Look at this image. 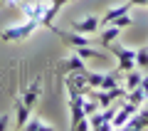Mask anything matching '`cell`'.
I'll return each instance as SVG.
<instances>
[{"label": "cell", "mask_w": 148, "mask_h": 131, "mask_svg": "<svg viewBox=\"0 0 148 131\" xmlns=\"http://www.w3.org/2000/svg\"><path fill=\"white\" fill-rule=\"evenodd\" d=\"M20 12L27 17V20H40L42 27H47V30L54 27V15H57V10H54L52 5H47V3H42V0L20 3Z\"/></svg>", "instance_id": "cell-1"}, {"label": "cell", "mask_w": 148, "mask_h": 131, "mask_svg": "<svg viewBox=\"0 0 148 131\" xmlns=\"http://www.w3.org/2000/svg\"><path fill=\"white\" fill-rule=\"evenodd\" d=\"M40 27H42V22H40V20H27V17H25V22H20V25L5 27V30L0 32V40H5V42H20V40H27V37H30L35 30H40Z\"/></svg>", "instance_id": "cell-2"}, {"label": "cell", "mask_w": 148, "mask_h": 131, "mask_svg": "<svg viewBox=\"0 0 148 131\" xmlns=\"http://www.w3.org/2000/svg\"><path fill=\"white\" fill-rule=\"evenodd\" d=\"M104 47H109V52L116 57L119 72L121 74H126L128 69L136 67V50H128V47H123V45H119V42H109V45H104Z\"/></svg>", "instance_id": "cell-3"}, {"label": "cell", "mask_w": 148, "mask_h": 131, "mask_svg": "<svg viewBox=\"0 0 148 131\" xmlns=\"http://www.w3.org/2000/svg\"><path fill=\"white\" fill-rule=\"evenodd\" d=\"M72 72H86V64H84V59H82L77 52H74L72 57L62 59V62L57 64V77H67V74H72Z\"/></svg>", "instance_id": "cell-4"}, {"label": "cell", "mask_w": 148, "mask_h": 131, "mask_svg": "<svg viewBox=\"0 0 148 131\" xmlns=\"http://www.w3.org/2000/svg\"><path fill=\"white\" fill-rule=\"evenodd\" d=\"M99 27H101V20L96 15H86V17H82V20H72V30L82 32V35H94Z\"/></svg>", "instance_id": "cell-5"}, {"label": "cell", "mask_w": 148, "mask_h": 131, "mask_svg": "<svg viewBox=\"0 0 148 131\" xmlns=\"http://www.w3.org/2000/svg\"><path fill=\"white\" fill-rule=\"evenodd\" d=\"M40 94H42V82H40V77H37L30 87H25V89H22L20 101H22L25 106H30V109H35V104L40 101Z\"/></svg>", "instance_id": "cell-6"}, {"label": "cell", "mask_w": 148, "mask_h": 131, "mask_svg": "<svg viewBox=\"0 0 148 131\" xmlns=\"http://www.w3.org/2000/svg\"><path fill=\"white\" fill-rule=\"evenodd\" d=\"M54 35H59V40H64L69 45V47H86V45H91V40H86V35H82V32H64L59 30V27H52Z\"/></svg>", "instance_id": "cell-7"}, {"label": "cell", "mask_w": 148, "mask_h": 131, "mask_svg": "<svg viewBox=\"0 0 148 131\" xmlns=\"http://www.w3.org/2000/svg\"><path fill=\"white\" fill-rule=\"evenodd\" d=\"M123 129L128 131H141V129H148V109H141L138 106V111L131 116V119L123 124Z\"/></svg>", "instance_id": "cell-8"}, {"label": "cell", "mask_w": 148, "mask_h": 131, "mask_svg": "<svg viewBox=\"0 0 148 131\" xmlns=\"http://www.w3.org/2000/svg\"><path fill=\"white\" fill-rule=\"evenodd\" d=\"M119 35H121V27H116V25H104V30L99 32V42H101V45H109V42L119 40Z\"/></svg>", "instance_id": "cell-9"}, {"label": "cell", "mask_w": 148, "mask_h": 131, "mask_svg": "<svg viewBox=\"0 0 148 131\" xmlns=\"http://www.w3.org/2000/svg\"><path fill=\"white\" fill-rule=\"evenodd\" d=\"M141 79H143V69H138V67L128 69V72H126V92L128 89H136L138 84H141Z\"/></svg>", "instance_id": "cell-10"}, {"label": "cell", "mask_w": 148, "mask_h": 131, "mask_svg": "<svg viewBox=\"0 0 148 131\" xmlns=\"http://www.w3.org/2000/svg\"><path fill=\"white\" fill-rule=\"evenodd\" d=\"M146 99H148V94L143 92L141 84H138L136 89H128V92H126V101H131V104H136V106H141Z\"/></svg>", "instance_id": "cell-11"}, {"label": "cell", "mask_w": 148, "mask_h": 131, "mask_svg": "<svg viewBox=\"0 0 148 131\" xmlns=\"http://www.w3.org/2000/svg\"><path fill=\"white\" fill-rule=\"evenodd\" d=\"M22 129L25 131H54V126L47 124V121H42V119H27Z\"/></svg>", "instance_id": "cell-12"}, {"label": "cell", "mask_w": 148, "mask_h": 131, "mask_svg": "<svg viewBox=\"0 0 148 131\" xmlns=\"http://www.w3.org/2000/svg\"><path fill=\"white\" fill-rule=\"evenodd\" d=\"M30 106H25L22 104L20 99H17V106H15V119H17V129H22V126H25V121L30 119Z\"/></svg>", "instance_id": "cell-13"}, {"label": "cell", "mask_w": 148, "mask_h": 131, "mask_svg": "<svg viewBox=\"0 0 148 131\" xmlns=\"http://www.w3.org/2000/svg\"><path fill=\"white\" fill-rule=\"evenodd\" d=\"M119 69H114V72H104V79H101V87L99 89H114V87H119Z\"/></svg>", "instance_id": "cell-14"}, {"label": "cell", "mask_w": 148, "mask_h": 131, "mask_svg": "<svg viewBox=\"0 0 148 131\" xmlns=\"http://www.w3.org/2000/svg\"><path fill=\"white\" fill-rule=\"evenodd\" d=\"M77 54H79L82 59H89V57H96V59H106V52H99V50H94L91 45H86V47H77Z\"/></svg>", "instance_id": "cell-15"}, {"label": "cell", "mask_w": 148, "mask_h": 131, "mask_svg": "<svg viewBox=\"0 0 148 131\" xmlns=\"http://www.w3.org/2000/svg\"><path fill=\"white\" fill-rule=\"evenodd\" d=\"M136 67L143 69V72H148V47L136 50Z\"/></svg>", "instance_id": "cell-16"}, {"label": "cell", "mask_w": 148, "mask_h": 131, "mask_svg": "<svg viewBox=\"0 0 148 131\" xmlns=\"http://www.w3.org/2000/svg\"><path fill=\"white\" fill-rule=\"evenodd\" d=\"M86 82H89V87H94V89H99L101 87V79H104V74H99V72H91V69H86Z\"/></svg>", "instance_id": "cell-17"}, {"label": "cell", "mask_w": 148, "mask_h": 131, "mask_svg": "<svg viewBox=\"0 0 148 131\" xmlns=\"http://www.w3.org/2000/svg\"><path fill=\"white\" fill-rule=\"evenodd\" d=\"M109 25H116V27H131V25H133V20H131V15H128V12H126V15L116 17V20H111Z\"/></svg>", "instance_id": "cell-18"}, {"label": "cell", "mask_w": 148, "mask_h": 131, "mask_svg": "<svg viewBox=\"0 0 148 131\" xmlns=\"http://www.w3.org/2000/svg\"><path fill=\"white\" fill-rule=\"evenodd\" d=\"M8 126H10V116H8V114H3V116H0V131H5Z\"/></svg>", "instance_id": "cell-19"}, {"label": "cell", "mask_w": 148, "mask_h": 131, "mask_svg": "<svg viewBox=\"0 0 148 131\" xmlns=\"http://www.w3.org/2000/svg\"><path fill=\"white\" fill-rule=\"evenodd\" d=\"M141 87H143V92L148 94V74H143V79H141Z\"/></svg>", "instance_id": "cell-20"}, {"label": "cell", "mask_w": 148, "mask_h": 131, "mask_svg": "<svg viewBox=\"0 0 148 131\" xmlns=\"http://www.w3.org/2000/svg\"><path fill=\"white\" fill-rule=\"evenodd\" d=\"M3 5H8V0H0V8H3Z\"/></svg>", "instance_id": "cell-21"}, {"label": "cell", "mask_w": 148, "mask_h": 131, "mask_svg": "<svg viewBox=\"0 0 148 131\" xmlns=\"http://www.w3.org/2000/svg\"><path fill=\"white\" fill-rule=\"evenodd\" d=\"M64 3H69V0H64Z\"/></svg>", "instance_id": "cell-22"}]
</instances>
